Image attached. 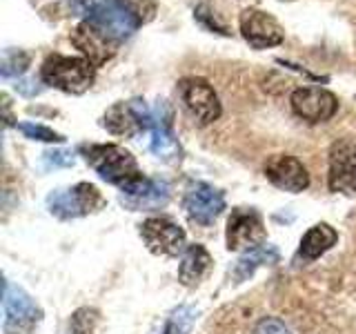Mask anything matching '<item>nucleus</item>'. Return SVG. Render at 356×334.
<instances>
[{
    "instance_id": "1",
    "label": "nucleus",
    "mask_w": 356,
    "mask_h": 334,
    "mask_svg": "<svg viewBox=\"0 0 356 334\" xmlns=\"http://www.w3.org/2000/svg\"><path fill=\"white\" fill-rule=\"evenodd\" d=\"M85 161L103 181L120 187L125 198H138L147 192L152 178H145L138 170L136 159L125 148L114 143L107 145H85Z\"/></svg>"
},
{
    "instance_id": "2",
    "label": "nucleus",
    "mask_w": 356,
    "mask_h": 334,
    "mask_svg": "<svg viewBox=\"0 0 356 334\" xmlns=\"http://www.w3.org/2000/svg\"><path fill=\"white\" fill-rule=\"evenodd\" d=\"M40 78L44 85H51L65 94H85L94 85L96 67L87 58L78 56H63L51 54L40 67Z\"/></svg>"
},
{
    "instance_id": "3",
    "label": "nucleus",
    "mask_w": 356,
    "mask_h": 334,
    "mask_svg": "<svg viewBox=\"0 0 356 334\" xmlns=\"http://www.w3.org/2000/svg\"><path fill=\"white\" fill-rule=\"evenodd\" d=\"M47 205L54 216L63 221L94 214L107 205L105 196L92 183H78L70 189H56L47 196Z\"/></svg>"
},
{
    "instance_id": "4",
    "label": "nucleus",
    "mask_w": 356,
    "mask_h": 334,
    "mask_svg": "<svg viewBox=\"0 0 356 334\" xmlns=\"http://www.w3.org/2000/svg\"><path fill=\"white\" fill-rule=\"evenodd\" d=\"M3 310H5V321H3L5 334H33V330H36V326L42 319V310L33 303V299L22 287L9 281H5Z\"/></svg>"
},
{
    "instance_id": "5",
    "label": "nucleus",
    "mask_w": 356,
    "mask_h": 334,
    "mask_svg": "<svg viewBox=\"0 0 356 334\" xmlns=\"http://www.w3.org/2000/svg\"><path fill=\"white\" fill-rule=\"evenodd\" d=\"M178 94H181V100L189 114L198 120V125H209V122L220 118L222 107H220L218 94L205 78H198V76L181 78V81H178Z\"/></svg>"
},
{
    "instance_id": "6",
    "label": "nucleus",
    "mask_w": 356,
    "mask_h": 334,
    "mask_svg": "<svg viewBox=\"0 0 356 334\" xmlns=\"http://www.w3.org/2000/svg\"><path fill=\"white\" fill-rule=\"evenodd\" d=\"M327 185L337 194L356 196V138L345 136L332 143Z\"/></svg>"
},
{
    "instance_id": "7",
    "label": "nucleus",
    "mask_w": 356,
    "mask_h": 334,
    "mask_svg": "<svg viewBox=\"0 0 356 334\" xmlns=\"http://www.w3.org/2000/svg\"><path fill=\"white\" fill-rule=\"evenodd\" d=\"M152 122L154 111H149V107L140 98L111 105L103 116V127L114 136H134L138 132L152 129Z\"/></svg>"
},
{
    "instance_id": "8",
    "label": "nucleus",
    "mask_w": 356,
    "mask_h": 334,
    "mask_svg": "<svg viewBox=\"0 0 356 334\" xmlns=\"http://www.w3.org/2000/svg\"><path fill=\"white\" fill-rule=\"evenodd\" d=\"M267 241L263 218L256 209L236 207L227 223V250H259Z\"/></svg>"
},
{
    "instance_id": "9",
    "label": "nucleus",
    "mask_w": 356,
    "mask_h": 334,
    "mask_svg": "<svg viewBox=\"0 0 356 334\" xmlns=\"http://www.w3.org/2000/svg\"><path fill=\"white\" fill-rule=\"evenodd\" d=\"M238 27L243 38L254 49H270L285 40V31L272 14L263 9H243L238 16Z\"/></svg>"
},
{
    "instance_id": "10",
    "label": "nucleus",
    "mask_w": 356,
    "mask_h": 334,
    "mask_svg": "<svg viewBox=\"0 0 356 334\" xmlns=\"http://www.w3.org/2000/svg\"><path fill=\"white\" fill-rule=\"evenodd\" d=\"M87 20L96 25L98 29H103L109 38L125 40L129 38L134 31L140 27V22L134 18L127 9H122L116 0H100L94 3L87 11Z\"/></svg>"
},
{
    "instance_id": "11",
    "label": "nucleus",
    "mask_w": 356,
    "mask_h": 334,
    "mask_svg": "<svg viewBox=\"0 0 356 334\" xmlns=\"http://www.w3.org/2000/svg\"><path fill=\"white\" fill-rule=\"evenodd\" d=\"M294 114L307 122H325L339 111V98L323 87H298L289 96Z\"/></svg>"
},
{
    "instance_id": "12",
    "label": "nucleus",
    "mask_w": 356,
    "mask_h": 334,
    "mask_svg": "<svg viewBox=\"0 0 356 334\" xmlns=\"http://www.w3.org/2000/svg\"><path fill=\"white\" fill-rule=\"evenodd\" d=\"M70 40L94 67H103L107 61L114 58V54H116V40L109 38L103 29H98L89 20L78 22Z\"/></svg>"
},
{
    "instance_id": "13",
    "label": "nucleus",
    "mask_w": 356,
    "mask_h": 334,
    "mask_svg": "<svg viewBox=\"0 0 356 334\" xmlns=\"http://www.w3.org/2000/svg\"><path fill=\"white\" fill-rule=\"evenodd\" d=\"M140 237L149 252L161 256H178L185 250V230L170 218H147L140 225Z\"/></svg>"
},
{
    "instance_id": "14",
    "label": "nucleus",
    "mask_w": 356,
    "mask_h": 334,
    "mask_svg": "<svg viewBox=\"0 0 356 334\" xmlns=\"http://www.w3.org/2000/svg\"><path fill=\"white\" fill-rule=\"evenodd\" d=\"M183 207L192 221L200 223V225H209L225 209V196L220 189L207 183H192L185 192Z\"/></svg>"
},
{
    "instance_id": "15",
    "label": "nucleus",
    "mask_w": 356,
    "mask_h": 334,
    "mask_svg": "<svg viewBox=\"0 0 356 334\" xmlns=\"http://www.w3.org/2000/svg\"><path fill=\"white\" fill-rule=\"evenodd\" d=\"M265 176L272 185L285 192H303L309 187V174L305 165L296 156L289 154H274L265 163Z\"/></svg>"
},
{
    "instance_id": "16",
    "label": "nucleus",
    "mask_w": 356,
    "mask_h": 334,
    "mask_svg": "<svg viewBox=\"0 0 356 334\" xmlns=\"http://www.w3.org/2000/svg\"><path fill=\"white\" fill-rule=\"evenodd\" d=\"M174 111L167 100H159L154 109V122H152V152L163 161H176L181 159V145L176 141V134L172 129Z\"/></svg>"
},
{
    "instance_id": "17",
    "label": "nucleus",
    "mask_w": 356,
    "mask_h": 334,
    "mask_svg": "<svg viewBox=\"0 0 356 334\" xmlns=\"http://www.w3.org/2000/svg\"><path fill=\"white\" fill-rule=\"evenodd\" d=\"M211 267V256L203 245H189L183 254L181 267H178V278L187 287H194L203 281V276Z\"/></svg>"
},
{
    "instance_id": "18",
    "label": "nucleus",
    "mask_w": 356,
    "mask_h": 334,
    "mask_svg": "<svg viewBox=\"0 0 356 334\" xmlns=\"http://www.w3.org/2000/svg\"><path fill=\"white\" fill-rule=\"evenodd\" d=\"M337 241H339V232L332 225H327V223H318V225L307 230L303 241H300L298 256L303 261H314L321 254H325L332 245H337Z\"/></svg>"
},
{
    "instance_id": "19",
    "label": "nucleus",
    "mask_w": 356,
    "mask_h": 334,
    "mask_svg": "<svg viewBox=\"0 0 356 334\" xmlns=\"http://www.w3.org/2000/svg\"><path fill=\"white\" fill-rule=\"evenodd\" d=\"M272 263H278V250L272 248V245H263L259 250H250L236 263V267H234V278H236V281H245V278L254 274L256 267L272 265Z\"/></svg>"
},
{
    "instance_id": "20",
    "label": "nucleus",
    "mask_w": 356,
    "mask_h": 334,
    "mask_svg": "<svg viewBox=\"0 0 356 334\" xmlns=\"http://www.w3.org/2000/svg\"><path fill=\"white\" fill-rule=\"evenodd\" d=\"M167 198H170V185L161 178H152V183L147 187V192L138 198H125L122 196V203L134 207V209H149V207H161L167 203Z\"/></svg>"
},
{
    "instance_id": "21",
    "label": "nucleus",
    "mask_w": 356,
    "mask_h": 334,
    "mask_svg": "<svg viewBox=\"0 0 356 334\" xmlns=\"http://www.w3.org/2000/svg\"><path fill=\"white\" fill-rule=\"evenodd\" d=\"M198 312L194 305H178L165 321V328L161 334H189L194 328Z\"/></svg>"
},
{
    "instance_id": "22",
    "label": "nucleus",
    "mask_w": 356,
    "mask_h": 334,
    "mask_svg": "<svg viewBox=\"0 0 356 334\" xmlns=\"http://www.w3.org/2000/svg\"><path fill=\"white\" fill-rule=\"evenodd\" d=\"M31 63V56L22 49H7L3 54V61H0V74L5 78H14V76H20L25 74V70Z\"/></svg>"
},
{
    "instance_id": "23",
    "label": "nucleus",
    "mask_w": 356,
    "mask_h": 334,
    "mask_svg": "<svg viewBox=\"0 0 356 334\" xmlns=\"http://www.w3.org/2000/svg\"><path fill=\"white\" fill-rule=\"evenodd\" d=\"M116 3L122 9H127L129 14L140 22V27L152 22L156 18V11H159V3H156V0H116Z\"/></svg>"
},
{
    "instance_id": "24",
    "label": "nucleus",
    "mask_w": 356,
    "mask_h": 334,
    "mask_svg": "<svg viewBox=\"0 0 356 334\" xmlns=\"http://www.w3.org/2000/svg\"><path fill=\"white\" fill-rule=\"evenodd\" d=\"M194 18H196L207 31L220 33V36H232L229 27L218 18V14H216V11L211 9V5H207V3H200V5L194 9Z\"/></svg>"
},
{
    "instance_id": "25",
    "label": "nucleus",
    "mask_w": 356,
    "mask_h": 334,
    "mask_svg": "<svg viewBox=\"0 0 356 334\" xmlns=\"http://www.w3.org/2000/svg\"><path fill=\"white\" fill-rule=\"evenodd\" d=\"M96 323H98V312L94 308H81L72 317L70 334H94Z\"/></svg>"
},
{
    "instance_id": "26",
    "label": "nucleus",
    "mask_w": 356,
    "mask_h": 334,
    "mask_svg": "<svg viewBox=\"0 0 356 334\" xmlns=\"http://www.w3.org/2000/svg\"><path fill=\"white\" fill-rule=\"evenodd\" d=\"M18 129L31 141H42V143H63L65 141L58 132H54L44 125H36V122H20Z\"/></svg>"
},
{
    "instance_id": "27",
    "label": "nucleus",
    "mask_w": 356,
    "mask_h": 334,
    "mask_svg": "<svg viewBox=\"0 0 356 334\" xmlns=\"http://www.w3.org/2000/svg\"><path fill=\"white\" fill-rule=\"evenodd\" d=\"M254 334H292V330H289L281 319L267 317V319L259 321V326H256Z\"/></svg>"
},
{
    "instance_id": "28",
    "label": "nucleus",
    "mask_w": 356,
    "mask_h": 334,
    "mask_svg": "<svg viewBox=\"0 0 356 334\" xmlns=\"http://www.w3.org/2000/svg\"><path fill=\"white\" fill-rule=\"evenodd\" d=\"M44 161L49 165L58 167V165H72L74 163V156L72 152H65V150H56V152H47L44 154Z\"/></svg>"
},
{
    "instance_id": "29",
    "label": "nucleus",
    "mask_w": 356,
    "mask_h": 334,
    "mask_svg": "<svg viewBox=\"0 0 356 334\" xmlns=\"http://www.w3.org/2000/svg\"><path fill=\"white\" fill-rule=\"evenodd\" d=\"M16 89H18L20 94H25V96H36V94H40V89H42V87H38L36 81H31V78H27V81H18V83H16Z\"/></svg>"
},
{
    "instance_id": "30",
    "label": "nucleus",
    "mask_w": 356,
    "mask_h": 334,
    "mask_svg": "<svg viewBox=\"0 0 356 334\" xmlns=\"http://www.w3.org/2000/svg\"><path fill=\"white\" fill-rule=\"evenodd\" d=\"M281 3H292V0H281Z\"/></svg>"
}]
</instances>
